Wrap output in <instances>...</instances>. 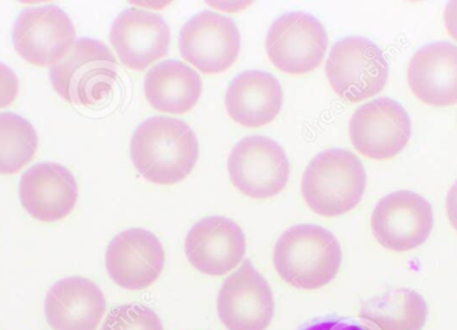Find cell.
<instances>
[{"mask_svg": "<svg viewBox=\"0 0 457 330\" xmlns=\"http://www.w3.org/2000/svg\"><path fill=\"white\" fill-rule=\"evenodd\" d=\"M130 154L137 170L147 181L176 185L192 173L200 157V144L187 123L154 117L134 131Z\"/></svg>", "mask_w": 457, "mask_h": 330, "instance_id": "cell-1", "label": "cell"}, {"mask_svg": "<svg viewBox=\"0 0 457 330\" xmlns=\"http://www.w3.org/2000/svg\"><path fill=\"white\" fill-rule=\"evenodd\" d=\"M343 252L337 238L317 225H295L277 241L273 264L279 277L293 288L316 291L333 281Z\"/></svg>", "mask_w": 457, "mask_h": 330, "instance_id": "cell-2", "label": "cell"}, {"mask_svg": "<svg viewBox=\"0 0 457 330\" xmlns=\"http://www.w3.org/2000/svg\"><path fill=\"white\" fill-rule=\"evenodd\" d=\"M365 186L367 174L361 161L349 150L330 149L309 162L301 192L314 213L335 219L359 205Z\"/></svg>", "mask_w": 457, "mask_h": 330, "instance_id": "cell-3", "label": "cell"}, {"mask_svg": "<svg viewBox=\"0 0 457 330\" xmlns=\"http://www.w3.org/2000/svg\"><path fill=\"white\" fill-rule=\"evenodd\" d=\"M117 78L118 63L112 50L88 37L77 40L70 53L50 70L55 93L78 106H94L104 101Z\"/></svg>", "mask_w": 457, "mask_h": 330, "instance_id": "cell-4", "label": "cell"}, {"mask_svg": "<svg viewBox=\"0 0 457 330\" xmlns=\"http://www.w3.org/2000/svg\"><path fill=\"white\" fill-rule=\"evenodd\" d=\"M325 71L335 93L349 103L378 95L386 87L389 75L383 51L361 37H349L336 43Z\"/></svg>", "mask_w": 457, "mask_h": 330, "instance_id": "cell-5", "label": "cell"}, {"mask_svg": "<svg viewBox=\"0 0 457 330\" xmlns=\"http://www.w3.org/2000/svg\"><path fill=\"white\" fill-rule=\"evenodd\" d=\"M231 184L242 194L265 200L279 194L289 179L290 165L282 147L268 136L241 139L228 160Z\"/></svg>", "mask_w": 457, "mask_h": 330, "instance_id": "cell-6", "label": "cell"}, {"mask_svg": "<svg viewBox=\"0 0 457 330\" xmlns=\"http://www.w3.org/2000/svg\"><path fill=\"white\" fill-rule=\"evenodd\" d=\"M266 53L279 71L292 75L313 71L324 61L328 35L314 16L289 12L279 16L265 42Z\"/></svg>", "mask_w": 457, "mask_h": 330, "instance_id": "cell-7", "label": "cell"}, {"mask_svg": "<svg viewBox=\"0 0 457 330\" xmlns=\"http://www.w3.org/2000/svg\"><path fill=\"white\" fill-rule=\"evenodd\" d=\"M412 134L410 115L394 99L368 102L356 110L349 123L354 149L370 160L386 161L403 152Z\"/></svg>", "mask_w": 457, "mask_h": 330, "instance_id": "cell-8", "label": "cell"}, {"mask_svg": "<svg viewBox=\"0 0 457 330\" xmlns=\"http://www.w3.org/2000/svg\"><path fill=\"white\" fill-rule=\"evenodd\" d=\"M12 42L24 61L37 67H54L75 45L74 24L55 5L29 8L16 19Z\"/></svg>", "mask_w": 457, "mask_h": 330, "instance_id": "cell-9", "label": "cell"}, {"mask_svg": "<svg viewBox=\"0 0 457 330\" xmlns=\"http://www.w3.org/2000/svg\"><path fill=\"white\" fill-rule=\"evenodd\" d=\"M373 235L392 252H410L428 240L434 214L428 201L408 190L392 193L376 205L370 219Z\"/></svg>", "mask_w": 457, "mask_h": 330, "instance_id": "cell-10", "label": "cell"}, {"mask_svg": "<svg viewBox=\"0 0 457 330\" xmlns=\"http://www.w3.org/2000/svg\"><path fill=\"white\" fill-rule=\"evenodd\" d=\"M179 45L184 59L201 72L219 74L238 58L241 35L228 16L203 11L184 24Z\"/></svg>", "mask_w": 457, "mask_h": 330, "instance_id": "cell-11", "label": "cell"}, {"mask_svg": "<svg viewBox=\"0 0 457 330\" xmlns=\"http://www.w3.org/2000/svg\"><path fill=\"white\" fill-rule=\"evenodd\" d=\"M217 310L228 330H266L274 318V297L268 281L245 261L224 281Z\"/></svg>", "mask_w": 457, "mask_h": 330, "instance_id": "cell-12", "label": "cell"}, {"mask_svg": "<svg viewBox=\"0 0 457 330\" xmlns=\"http://www.w3.org/2000/svg\"><path fill=\"white\" fill-rule=\"evenodd\" d=\"M165 249L153 233L129 229L112 238L106 251L110 278L126 291L152 286L165 267Z\"/></svg>", "mask_w": 457, "mask_h": 330, "instance_id": "cell-13", "label": "cell"}, {"mask_svg": "<svg viewBox=\"0 0 457 330\" xmlns=\"http://www.w3.org/2000/svg\"><path fill=\"white\" fill-rule=\"evenodd\" d=\"M110 42L126 67L144 71L168 55L170 29L158 13L129 8L112 23Z\"/></svg>", "mask_w": 457, "mask_h": 330, "instance_id": "cell-14", "label": "cell"}, {"mask_svg": "<svg viewBox=\"0 0 457 330\" xmlns=\"http://www.w3.org/2000/svg\"><path fill=\"white\" fill-rule=\"evenodd\" d=\"M185 253L198 272L217 277L238 267L246 253V240L236 222L208 217L187 233Z\"/></svg>", "mask_w": 457, "mask_h": 330, "instance_id": "cell-15", "label": "cell"}, {"mask_svg": "<svg viewBox=\"0 0 457 330\" xmlns=\"http://www.w3.org/2000/svg\"><path fill=\"white\" fill-rule=\"evenodd\" d=\"M19 198L27 213L37 221H61L77 205V181L59 163H39L21 177Z\"/></svg>", "mask_w": 457, "mask_h": 330, "instance_id": "cell-16", "label": "cell"}, {"mask_svg": "<svg viewBox=\"0 0 457 330\" xmlns=\"http://www.w3.org/2000/svg\"><path fill=\"white\" fill-rule=\"evenodd\" d=\"M106 299L93 281L69 277L51 286L45 313L54 330H96L106 313Z\"/></svg>", "mask_w": 457, "mask_h": 330, "instance_id": "cell-17", "label": "cell"}, {"mask_svg": "<svg viewBox=\"0 0 457 330\" xmlns=\"http://www.w3.org/2000/svg\"><path fill=\"white\" fill-rule=\"evenodd\" d=\"M408 85L413 95L429 106L457 103V45H424L408 64Z\"/></svg>", "mask_w": 457, "mask_h": 330, "instance_id": "cell-18", "label": "cell"}, {"mask_svg": "<svg viewBox=\"0 0 457 330\" xmlns=\"http://www.w3.org/2000/svg\"><path fill=\"white\" fill-rule=\"evenodd\" d=\"M282 87L276 77L265 71L242 72L228 85L225 95L228 117L245 128H261L278 115Z\"/></svg>", "mask_w": 457, "mask_h": 330, "instance_id": "cell-19", "label": "cell"}, {"mask_svg": "<svg viewBox=\"0 0 457 330\" xmlns=\"http://www.w3.org/2000/svg\"><path fill=\"white\" fill-rule=\"evenodd\" d=\"M203 79L184 62L165 61L155 64L145 77V95L158 111L189 112L200 101Z\"/></svg>", "mask_w": 457, "mask_h": 330, "instance_id": "cell-20", "label": "cell"}, {"mask_svg": "<svg viewBox=\"0 0 457 330\" xmlns=\"http://www.w3.org/2000/svg\"><path fill=\"white\" fill-rule=\"evenodd\" d=\"M427 316L426 300L412 289L386 292L360 310V318L375 330H423Z\"/></svg>", "mask_w": 457, "mask_h": 330, "instance_id": "cell-21", "label": "cell"}, {"mask_svg": "<svg viewBox=\"0 0 457 330\" xmlns=\"http://www.w3.org/2000/svg\"><path fill=\"white\" fill-rule=\"evenodd\" d=\"M39 138L34 126L11 112L0 114V174L21 171L35 157Z\"/></svg>", "mask_w": 457, "mask_h": 330, "instance_id": "cell-22", "label": "cell"}, {"mask_svg": "<svg viewBox=\"0 0 457 330\" xmlns=\"http://www.w3.org/2000/svg\"><path fill=\"white\" fill-rule=\"evenodd\" d=\"M102 330H163V324L150 308L128 304L114 308L107 315Z\"/></svg>", "mask_w": 457, "mask_h": 330, "instance_id": "cell-23", "label": "cell"}, {"mask_svg": "<svg viewBox=\"0 0 457 330\" xmlns=\"http://www.w3.org/2000/svg\"><path fill=\"white\" fill-rule=\"evenodd\" d=\"M19 91V79L15 72L7 66L0 63V109L10 106Z\"/></svg>", "mask_w": 457, "mask_h": 330, "instance_id": "cell-24", "label": "cell"}, {"mask_svg": "<svg viewBox=\"0 0 457 330\" xmlns=\"http://www.w3.org/2000/svg\"><path fill=\"white\" fill-rule=\"evenodd\" d=\"M303 330H367L360 324L344 320H327L309 326Z\"/></svg>", "mask_w": 457, "mask_h": 330, "instance_id": "cell-25", "label": "cell"}, {"mask_svg": "<svg viewBox=\"0 0 457 330\" xmlns=\"http://www.w3.org/2000/svg\"><path fill=\"white\" fill-rule=\"evenodd\" d=\"M445 21L448 34L457 42V2L450 3L445 8Z\"/></svg>", "mask_w": 457, "mask_h": 330, "instance_id": "cell-26", "label": "cell"}, {"mask_svg": "<svg viewBox=\"0 0 457 330\" xmlns=\"http://www.w3.org/2000/svg\"><path fill=\"white\" fill-rule=\"evenodd\" d=\"M447 214L451 225L457 232V181L453 185L447 195Z\"/></svg>", "mask_w": 457, "mask_h": 330, "instance_id": "cell-27", "label": "cell"}]
</instances>
